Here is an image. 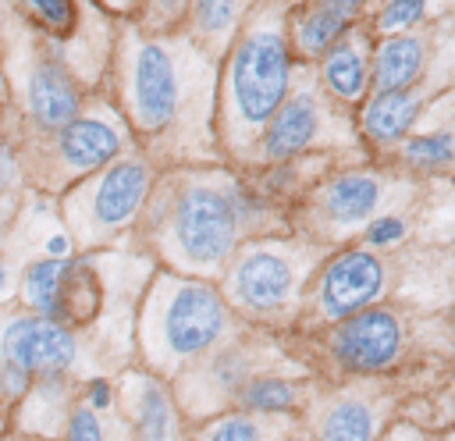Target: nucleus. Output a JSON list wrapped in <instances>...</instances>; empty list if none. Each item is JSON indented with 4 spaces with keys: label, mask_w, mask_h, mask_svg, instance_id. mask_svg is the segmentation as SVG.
<instances>
[{
    "label": "nucleus",
    "mask_w": 455,
    "mask_h": 441,
    "mask_svg": "<svg viewBox=\"0 0 455 441\" xmlns=\"http://www.w3.org/2000/svg\"><path fill=\"white\" fill-rule=\"evenodd\" d=\"M405 345V327L395 309L387 306H366L345 320H334L331 327V356L348 373H380L398 363Z\"/></svg>",
    "instance_id": "nucleus-15"
},
{
    "label": "nucleus",
    "mask_w": 455,
    "mask_h": 441,
    "mask_svg": "<svg viewBox=\"0 0 455 441\" xmlns=\"http://www.w3.org/2000/svg\"><path fill=\"white\" fill-rule=\"evenodd\" d=\"M380 409L359 391H338L323 402L316 420V441H373Z\"/></svg>",
    "instance_id": "nucleus-21"
},
{
    "label": "nucleus",
    "mask_w": 455,
    "mask_h": 441,
    "mask_svg": "<svg viewBox=\"0 0 455 441\" xmlns=\"http://www.w3.org/2000/svg\"><path fill=\"white\" fill-rule=\"evenodd\" d=\"M288 413H249V409H228L213 413L196 434V441H284L291 434Z\"/></svg>",
    "instance_id": "nucleus-22"
},
{
    "label": "nucleus",
    "mask_w": 455,
    "mask_h": 441,
    "mask_svg": "<svg viewBox=\"0 0 455 441\" xmlns=\"http://www.w3.org/2000/svg\"><path fill=\"white\" fill-rule=\"evenodd\" d=\"M0 359L28 370L32 377H57L75 366L78 338L71 327L43 313L0 309Z\"/></svg>",
    "instance_id": "nucleus-14"
},
{
    "label": "nucleus",
    "mask_w": 455,
    "mask_h": 441,
    "mask_svg": "<svg viewBox=\"0 0 455 441\" xmlns=\"http://www.w3.org/2000/svg\"><path fill=\"white\" fill-rule=\"evenodd\" d=\"M135 146L128 121L117 107H82L71 121H64L53 132L32 135V142L18 153L21 171L46 192H64L78 178L100 171L103 164L117 160Z\"/></svg>",
    "instance_id": "nucleus-8"
},
{
    "label": "nucleus",
    "mask_w": 455,
    "mask_h": 441,
    "mask_svg": "<svg viewBox=\"0 0 455 441\" xmlns=\"http://www.w3.org/2000/svg\"><path fill=\"white\" fill-rule=\"evenodd\" d=\"M7 285H11V274H7V263L0 260V295L7 292Z\"/></svg>",
    "instance_id": "nucleus-34"
},
{
    "label": "nucleus",
    "mask_w": 455,
    "mask_h": 441,
    "mask_svg": "<svg viewBox=\"0 0 455 441\" xmlns=\"http://www.w3.org/2000/svg\"><path fill=\"white\" fill-rule=\"evenodd\" d=\"M18 174H21V160H18V153H14L11 146L0 142V192L11 188V185L18 181Z\"/></svg>",
    "instance_id": "nucleus-30"
},
{
    "label": "nucleus",
    "mask_w": 455,
    "mask_h": 441,
    "mask_svg": "<svg viewBox=\"0 0 455 441\" xmlns=\"http://www.w3.org/2000/svg\"><path fill=\"white\" fill-rule=\"evenodd\" d=\"M316 4H323V7H331V11H338V14H345L348 21H359L370 0H316Z\"/></svg>",
    "instance_id": "nucleus-31"
},
{
    "label": "nucleus",
    "mask_w": 455,
    "mask_h": 441,
    "mask_svg": "<svg viewBox=\"0 0 455 441\" xmlns=\"http://www.w3.org/2000/svg\"><path fill=\"white\" fill-rule=\"evenodd\" d=\"M391 196V178L370 167L338 171L320 181L309 196V228L316 242H341L352 231H363Z\"/></svg>",
    "instance_id": "nucleus-11"
},
{
    "label": "nucleus",
    "mask_w": 455,
    "mask_h": 441,
    "mask_svg": "<svg viewBox=\"0 0 455 441\" xmlns=\"http://www.w3.org/2000/svg\"><path fill=\"white\" fill-rule=\"evenodd\" d=\"M267 356H270L267 349L242 341V338L220 341L213 352H206L203 359H196L192 366L181 370V405L196 416H206L220 402H231L235 391L249 377H256L270 366Z\"/></svg>",
    "instance_id": "nucleus-13"
},
{
    "label": "nucleus",
    "mask_w": 455,
    "mask_h": 441,
    "mask_svg": "<svg viewBox=\"0 0 455 441\" xmlns=\"http://www.w3.org/2000/svg\"><path fill=\"white\" fill-rule=\"evenodd\" d=\"M85 398H89V405H92V409H107V405H110V398H114V391H110V384H107V381H92V384H89V391H85Z\"/></svg>",
    "instance_id": "nucleus-32"
},
{
    "label": "nucleus",
    "mask_w": 455,
    "mask_h": 441,
    "mask_svg": "<svg viewBox=\"0 0 455 441\" xmlns=\"http://www.w3.org/2000/svg\"><path fill=\"white\" fill-rule=\"evenodd\" d=\"M231 338V306L210 277L160 270L139 306V352L156 377H178L185 366Z\"/></svg>",
    "instance_id": "nucleus-4"
},
{
    "label": "nucleus",
    "mask_w": 455,
    "mask_h": 441,
    "mask_svg": "<svg viewBox=\"0 0 455 441\" xmlns=\"http://www.w3.org/2000/svg\"><path fill=\"white\" fill-rule=\"evenodd\" d=\"M64 437H68V441H107V437H103V420L96 416V409H92L89 402H78V405L68 409Z\"/></svg>",
    "instance_id": "nucleus-27"
},
{
    "label": "nucleus",
    "mask_w": 455,
    "mask_h": 441,
    "mask_svg": "<svg viewBox=\"0 0 455 441\" xmlns=\"http://www.w3.org/2000/svg\"><path fill=\"white\" fill-rule=\"evenodd\" d=\"M323 242L299 238H245L235 256L224 263L220 292L231 309L249 320L277 324L295 309L309 274H316V260Z\"/></svg>",
    "instance_id": "nucleus-6"
},
{
    "label": "nucleus",
    "mask_w": 455,
    "mask_h": 441,
    "mask_svg": "<svg viewBox=\"0 0 455 441\" xmlns=\"http://www.w3.org/2000/svg\"><path fill=\"white\" fill-rule=\"evenodd\" d=\"M302 398H306V384L302 381L263 370V373L249 377L235 391L231 405L235 409H249V413H295L302 405Z\"/></svg>",
    "instance_id": "nucleus-23"
},
{
    "label": "nucleus",
    "mask_w": 455,
    "mask_h": 441,
    "mask_svg": "<svg viewBox=\"0 0 455 441\" xmlns=\"http://www.w3.org/2000/svg\"><path fill=\"white\" fill-rule=\"evenodd\" d=\"M291 78L295 53L288 39V7L259 0L217 71L213 128L228 160H252L267 121L291 89Z\"/></svg>",
    "instance_id": "nucleus-3"
},
{
    "label": "nucleus",
    "mask_w": 455,
    "mask_h": 441,
    "mask_svg": "<svg viewBox=\"0 0 455 441\" xmlns=\"http://www.w3.org/2000/svg\"><path fill=\"white\" fill-rule=\"evenodd\" d=\"M384 277H387V267L373 249L348 245L316 267L309 306L327 324L345 320L377 302V295L384 292Z\"/></svg>",
    "instance_id": "nucleus-12"
},
{
    "label": "nucleus",
    "mask_w": 455,
    "mask_h": 441,
    "mask_svg": "<svg viewBox=\"0 0 455 441\" xmlns=\"http://www.w3.org/2000/svg\"><path fill=\"white\" fill-rule=\"evenodd\" d=\"M348 107H341L334 96H327V89L316 82V71L309 64L295 68L291 89L281 100V107L274 110V117L267 121L252 160L263 167L274 164H291L302 160L316 149H338L359 139L355 124H348L345 117Z\"/></svg>",
    "instance_id": "nucleus-9"
},
{
    "label": "nucleus",
    "mask_w": 455,
    "mask_h": 441,
    "mask_svg": "<svg viewBox=\"0 0 455 441\" xmlns=\"http://www.w3.org/2000/svg\"><path fill=\"white\" fill-rule=\"evenodd\" d=\"M0 64L7 71L11 100L32 135L60 128L85 107V85L68 57L39 36L11 0H0Z\"/></svg>",
    "instance_id": "nucleus-5"
},
{
    "label": "nucleus",
    "mask_w": 455,
    "mask_h": 441,
    "mask_svg": "<svg viewBox=\"0 0 455 441\" xmlns=\"http://www.w3.org/2000/svg\"><path fill=\"white\" fill-rule=\"evenodd\" d=\"M188 11V0H135V11L128 14V21L142 32H171L181 28Z\"/></svg>",
    "instance_id": "nucleus-26"
},
{
    "label": "nucleus",
    "mask_w": 455,
    "mask_h": 441,
    "mask_svg": "<svg viewBox=\"0 0 455 441\" xmlns=\"http://www.w3.org/2000/svg\"><path fill=\"white\" fill-rule=\"evenodd\" d=\"M427 60H430V46H427V36L416 28L377 39L370 50V92L419 85Z\"/></svg>",
    "instance_id": "nucleus-17"
},
{
    "label": "nucleus",
    "mask_w": 455,
    "mask_h": 441,
    "mask_svg": "<svg viewBox=\"0 0 455 441\" xmlns=\"http://www.w3.org/2000/svg\"><path fill=\"white\" fill-rule=\"evenodd\" d=\"M28 388H32V373L21 370V366H14V363H4V359H0V395L14 402V398H25Z\"/></svg>",
    "instance_id": "nucleus-29"
},
{
    "label": "nucleus",
    "mask_w": 455,
    "mask_h": 441,
    "mask_svg": "<svg viewBox=\"0 0 455 441\" xmlns=\"http://www.w3.org/2000/svg\"><path fill=\"white\" fill-rule=\"evenodd\" d=\"M359 139L370 142L373 149H391L398 146L412 121L423 110V89L409 85V89H387V92H370L359 103Z\"/></svg>",
    "instance_id": "nucleus-18"
},
{
    "label": "nucleus",
    "mask_w": 455,
    "mask_h": 441,
    "mask_svg": "<svg viewBox=\"0 0 455 441\" xmlns=\"http://www.w3.org/2000/svg\"><path fill=\"white\" fill-rule=\"evenodd\" d=\"M427 14H430V0H384L370 21V32L373 36L405 32V28H416Z\"/></svg>",
    "instance_id": "nucleus-25"
},
{
    "label": "nucleus",
    "mask_w": 455,
    "mask_h": 441,
    "mask_svg": "<svg viewBox=\"0 0 455 441\" xmlns=\"http://www.w3.org/2000/svg\"><path fill=\"white\" fill-rule=\"evenodd\" d=\"M370 50L373 32L370 28H348L341 39H334L313 64L316 82L334 96L341 107H359L370 96Z\"/></svg>",
    "instance_id": "nucleus-16"
},
{
    "label": "nucleus",
    "mask_w": 455,
    "mask_h": 441,
    "mask_svg": "<svg viewBox=\"0 0 455 441\" xmlns=\"http://www.w3.org/2000/svg\"><path fill=\"white\" fill-rule=\"evenodd\" d=\"M124 413L132 441H178V409L153 373L124 377Z\"/></svg>",
    "instance_id": "nucleus-19"
},
{
    "label": "nucleus",
    "mask_w": 455,
    "mask_h": 441,
    "mask_svg": "<svg viewBox=\"0 0 455 441\" xmlns=\"http://www.w3.org/2000/svg\"><path fill=\"white\" fill-rule=\"evenodd\" d=\"M256 4L259 0H188L181 28L199 50H206L220 64V57L242 32L245 18L256 11Z\"/></svg>",
    "instance_id": "nucleus-20"
},
{
    "label": "nucleus",
    "mask_w": 455,
    "mask_h": 441,
    "mask_svg": "<svg viewBox=\"0 0 455 441\" xmlns=\"http://www.w3.org/2000/svg\"><path fill=\"white\" fill-rule=\"evenodd\" d=\"M107 14H114V18H128L132 11H135V0H96Z\"/></svg>",
    "instance_id": "nucleus-33"
},
{
    "label": "nucleus",
    "mask_w": 455,
    "mask_h": 441,
    "mask_svg": "<svg viewBox=\"0 0 455 441\" xmlns=\"http://www.w3.org/2000/svg\"><path fill=\"white\" fill-rule=\"evenodd\" d=\"M405 231H409V224H405V217H402V213H377V217L363 228V242H366V245H373V249H384V245L402 242V238H405Z\"/></svg>",
    "instance_id": "nucleus-28"
},
{
    "label": "nucleus",
    "mask_w": 455,
    "mask_h": 441,
    "mask_svg": "<svg viewBox=\"0 0 455 441\" xmlns=\"http://www.w3.org/2000/svg\"><path fill=\"white\" fill-rule=\"evenodd\" d=\"M398 160L405 167L434 171L455 160V135L451 132H427V135H405L398 142Z\"/></svg>",
    "instance_id": "nucleus-24"
},
{
    "label": "nucleus",
    "mask_w": 455,
    "mask_h": 441,
    "mask_svg": "<svg viewBox=\"0 0 455 441\" xmlns=\"http://www.w3.org/2000/svg\"><path fill=\"white\" fill-rule=\"evenodd\" d=\"M259 213V196L238 174L210 164H174V171L156 174L139 220L171 270L213 277L245 238H256Z\"/></svg>",
    "instance_id": "nucleus-2"
},
{
    "label": "nucleus",
    "mask_w": 455,
    "mask_h": 441,
    "mask_svg": "<svg viewBox=\"0 0 455 441\" xmlns=\"http://www.w3.org/2000/svg\"><path fill=\"white\" fill-rule=\"evenodd\" d=\"M277 4H284V7L291 11V7H295V4H302V0H277Z\"/></svg>",
    "instance_id": "nucleus-35"
},
{
    "label": "nucleus",
    "mask_w": 455,
    "mask_h": 441,
    "mask_svg": "<svg viewBox=\"0 0 455 441\" xmlns=\"http://www.w3.org/2000/svg\"><path fill=\"white\" fill-rule=\"evenodd\" d=\"M117 110L132 139L156 164H210L217 146L213 107L220 64L185 28L142 32L128 21L110 53Z\"/></svg>",
    "instance_id": "nucleus-1"
},
{
    "label": "nucleus",
    "mask_w": 455,
    "mask_h": 441,
    "mask_svg": "<svg viewBox=\"0 0 455 441\" xmlns=\"http://www.w3.org/2000/svg\"><path fill=\"white\" fill-rule=\"evenodd\" d=\"M11 4L39 36H46L68 57L82 85H89V75L96 82L100 71L110 64L114 14H107L96 0H11Z\"/></svg>",
    "instance_id": "nucleus-10"
},
{
    "label": "nucleus",
    "mask_w": 455,
    "mask_h": 441,
    "mask_svg": "<svg viewBox=\"0 0 455 441\" xmlns=\"http://www.w3.org/2000/svg\"><path fill=\"white\" fill-rule=\"evenodd\" d=\"M156 160L142 149H128L100 171L78 178L60 192V217L75 245L92 249L139 224L146 199L156 185Z\"/></svg>",
    "instance_id": "nucleus-7"
}]
</instances>
